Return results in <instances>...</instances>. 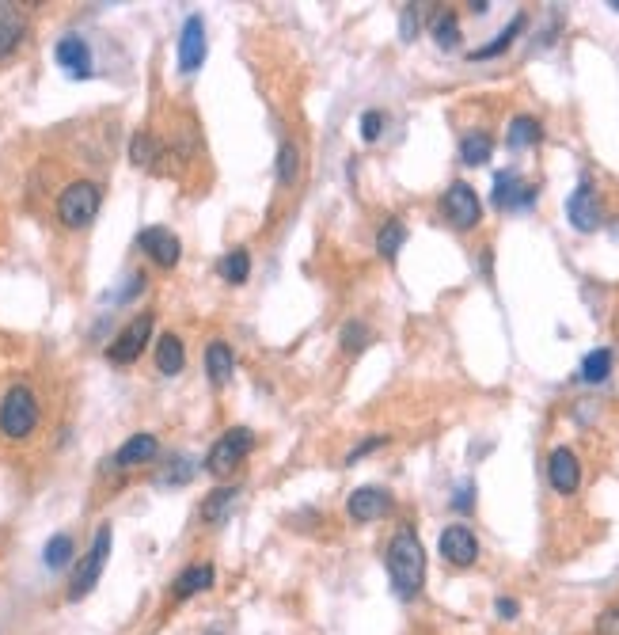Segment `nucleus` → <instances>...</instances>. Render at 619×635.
<instances>
[{
    "label": "nucleus",
    "mask_w": 619,
    "mask_h": 635,
    "mask_svg": "<svg viewBox=\"0 0 619 635\" xmlns=\"http://www.w3.org/2000/svg\"><path fill=\"white\" fill-rule=\"evenodd\" d=\"M388 578L403 601H414L426 586V548L414 529H399L388 544Z\"/></svg>",
    "instance_id": "f257e3e1"
},
{
    "label": "nucleus",
    "mask_w": 619,
    "mask_h": 635,
    "mask_svg": "<svg viewBox=\"0 0 619 635\" xmlns=\"http://www.w3.org/2000/svg\"><path fill=\"white\" fill-rule=\"evenodd\" d=\"M35 426H38L35 392L27 385H12L4 392V400H0V434L19 442V438H27Z\"/></svg>",
    "instance_id": "f03ea898"
},
{
    "label": "nucleus",
    "mask_w": 619,
    "mask_h": 635,
    "mask_svg": "<svg viewBox=\"0 0 619 635\" xmlns=\"http://www.w3.org/2000/svg\"><path fill=\"white\" fill-rule=\"evenodd\" d=\"M99 202H103V191L95 183H88V179H80V183H69L61 191L57 217H61L65 229H88L95 221V213H99Z\"/></svg>",
    "instance_id": "7ed1b4c3"
},
{
    "label": "nucleus",
    "mask_w": 619,
    "mask_h": 635,
    "mask_svg": "<svg viewBox=\"0 0 619 635\" xmlns=\"http://www.w3.org/2000/svg\"><path fill=\"white\" fill-rule=\"evenodd\" d=\"M251 449H255V434H251L247 426H232V430H225V434L213 442V449H209L206 472H213V476H232V468H240Z\"/></svg>",
    "instance_id": "20e7f679"
},
{
    "label": "nucleus",
    "mask_w": 619,
    "mask_h": 635,
    "mask_svg": "<svg viewBox=\"0 0 619 635\" xmlns=\"http://www.w3.org/2000/svg\"><path fill=\"white\" fill-rule=\"evenodd\" d=\"M107 556H111V525H99L88 556L80 559L73 582H69V601H80V597H88L95 586H99V575H103V567H107Z\"/></svg>",
    "instance_id": "39448f33"
},
{
    "label": "nucleus",
    "mask_w": 619,
    "mask_h": 635,
    "mask_svg": "<svg viewBox=\"0 0 619 635\" xmlns=\"http://www.w3.org/2000/svg\"><path fill=\"white\" fill-rule=\"evenodd\" d=\"M149 335H152V312H141V316H133L130 324L118 331V339L107 347V358H111L114 366H130V362L141 358V350L149 347Z\"/></svg>",
    "instance_id": "423d86ee"
},
{
    "label": "nucleus",
    "mask_w": 619,
    "mask_h": 635,
    "mask_svg": "<svg viewBox=\"0 0 619 635\" xmlns=\"http://www.w3.org/2000/svg\"><path fill=\"white\" fill-rule=\"evenodd\" d=\"M441 210L449 217L452 229L468 232L479 225V217H483V202H479V194L471 191L468 183H452L445 198H441Z\"/></svg>",
    "instance_id": "0eeeda50"
},
{
    "label": "nucleus",
    "mask_w": 619,
    "mask_h": 635,
    "mask_svg": "<svg viewBox=\"0 0 619 635\" xmlns=\"http://www.w3.org/2000/svg\"><path fill=\"white\" fill-rule=\"evenodd\" d=\"M566 217H570V225L578 232H597L601 229V202H597V191H593V183L582 179L574 194L566 198Z\"/></svg>",
    "instance_id": "6e6552de"
},
{
    "label": "nucleus",
    "mask_w": 619,
    "mask_h": 635,
    "mask_svg": "<svg viewBox=\"0 0 619 635\" xmlns=\"http://www.w3.org/2000/svg\"><path fill=\"white\" fill-rule=\"evenodd\" d=\"M137 248L145 251L156 267H175V263H179V255H183L179 236H175L171 229H160V225L137 232Z\"/></svg>",
    "instance_id": "1a4fd4ad"
},
{
    "label": "nucleus",
    "mask_w": 619,
    "mask_h": 635,
    "mask_svg": "<svg viewBox=\"0 0 619 635\" xmlns=\"http://www.w3.org/2000/svg\"><path fill=\"white\" fill-rule=\"evenodd\" d=\"M202 61H206V23L202 16H190L179 35V73L194 77L202 69Z\"/></svg>",
    "instance_id": "9d476101"
},
{
    "label": "nucleus",
    "mask_w": 619,
    "mask_h": 635,
    "mask_svg": "<svg viewBox=\"0 0 619 635\" xmlns=\"http://www.w3.org/2000/svg\"><path fill=\"white\" fill-rule=\"evenodd\" d=\"M547 480H551V487H555L559 495H574V491L582 487V464L574 457V449H566V445L551 449V457H547Z\"/></svg>",
    "instance_id": "9b49d317"
},
{
    "label": "nucleus",
    "mask_w": 619,
    "mask_h": 635,
    "mask_svg": "<svg viewBox=\"0 0 619 635\" xmlns=\"http://www.w3.org/2000/svg\"><path fill=\"white\" fill-rule=\"evenodd\" d=\"M494 206L498 210H525V206H532L536 202V187L532 183H525L517 172H498L494 175Z\"/></svg>",
    "instance_id": "f8f14e48"
},
{
    "label": "nucleus",
    "mask_w": 619,
    "mask_h": 635,
    "mask_svg": "<svg viewBox=\"0 0 619 635\" xmlns=\"http://www.w3.org/2000/svg\"><path fill=\"white\" fill-rule=\"evenodd\" d=\"M437 544H441V556L449 559L452 567H471L479 559V540H475L468 525H449Z\"/></svg>",
    "instance_id": "ddd939ff"
},
{
    "label": "nucleus",
    "mask_w": 619,
    "mask_h": 635,
    "mask_svg": "<svg viewBox=\"0 0 619 635\" xmlns=\"http://www.w3.org/2000/svg\"><path fill=\"white\" fill-rule=\"evenodd\" d=\"M346 510L354 521H380L392 514V495L384 487H357L346 499Z\"/></svg>",
    "instance_id": "4468645a"
},
{
    "label": "nucleus",
    "mask_w": 619,
    "mask_h": 635,
    "mask_svg": "<svg viewBox=\"0 0 619 635\" xmlns=\"http://www.w3.org/2000/svg\"><path fill=\"white\" fill-rule=\"evenodd\" d=\"M57 65L76 80L92 77V50H88V42L76 39V35H65V39L57 42Z\"/></svg>",
    "instance_id": "2eb2a0df"
},
{
    "label": "nucleus",
    "mask_w": 619,
    "mask_h": 635,
    "mask_svg": "<svg viewBox=\"0 0 619 635\" xmlns=\"http://www.w3.org/2000/svg\"><path fill=\"white\" fill-rule=\"evenodd\" d=\"M23 35H27V16H23V8L0 0V58H8L19 42H23Z\"/></svg>",
    "instance_id": "dca6fc26"
},
{
    "label": "nucleus",
    "mask_w": 619,
    "mask_h": 635,
    "mask_svg": "<svg viewBox=\"0 0 619 635\" xmlns=\"http://www.w3.org/2000/svg\"><path fill=\"white\" fill-rule=\"evenodd\" d=\"M206 373H209V381L217 388H225L228 381H232V373H236V358H232V347L228 343H209L206 347Z\"/></svg>",
    "instance_id": "f3484780"
},
{
    "label": "nucleus",
    "mask_w": 619,
    "mask_h": 635,
    "mask_svg": "<svg viewBox=\"0 0 619 635\" xmlns=\"http://www.w3.org/2000/svg\"><path fill=\"white\" fill-rule=\"evenodd\" d=\"M187 366V350H183V339L179 335H160V343H156V369L164 373V377H175V373H183Z\"/></svg>",
    "instance_id": "a211bd4d"
},
{
    "label": "nucleus",
    "mask_w": 619,
    "mask_h": 635,
    "mask_svg": "<svg viewBox=\"0 0 619 635\" xmlns=\"http://www.w3.org/2000/svg\"><path fill=\"white\" fill-rule=\"evenodd\" d=\"M156 453H160V442H156L152 434H133L130 442L114 453V464H118V468H133V464L152 461Z\"/></svg>",
    "instance_id": "6ab92c4d"
},
{
    "label": "nucleus",
    "mask_w": 619,
    "mask_h": 635,
    "mask_svg": "<svg viewBox=\"0 0 619 635\" xmlns=\"http://www.w3.org/2000/svg\"><path fill=\"white\" fill-rule=\"evenodd\" d=\"M209 586H213V567L209 563H194V567H187L183 575L175 578V597L179 601H187V597H194V594H206Z\"/></svg>",
    "instance_id": "aec40b11"
},
{
    "label": "nucleus",
    "mask_w": 619,
    "mask_h": 635,
    "mask_svg": "<svg viewBox=\"0 0 619 635\" xmlns=\"http://www.w3.org/2000/svg\"><path fill=\"white\" fill-rule=\"evenodd\" d=\"M236 487H217V491H209L206 499H202V521L206 525H221V521L232 514V506H236Z\"/></svg>",
    "instance_id": "412c9836"
},
{
    "label": "nucleus",
    "mask_w": 619,
    "mask_h": 635,
    "mask_svg": "<svg viewBox=\"0 0 619 635\" xmlns=\"http://www.w3.org/2000/svg\"><path fill=\"white\" fill-rule=\"evenodd\" d=\"M490 153H494V141H490V134H483V130H468V134L460 137V160H464L468 168H483L490 160Z\"/></svg>",
    "instance_id": "4be33fe9"
},
{
    "label": "nucleus",
    "mask_w": 619,
    "mask_h": 635,
    "mask_svg": "<svg viewBox=\"0 0 619 635\" xmlns=\"http://www.w3.org/2000/svg\"><path fill=\"white\" fill-rule=\"evenodd\" d=\"M540 137H544V126L532 115H517L509 122V149H532V145H540Z\"/></svg>",
    "instance_id": "5701e85b"
},
{
    "label": "nucleus",
    "mask_w": 619,
    "mask_h": 635,
    "mask_svg": "<svg viewBox=\"0 0 619 635\" xmlns=\"http://www.w3.org/2000/svg\"><path fill=\"white\" fill-rule=\"evenodd\" d=\"M403 244H407V225H403L399 217L384 221V225H380V232H376V251H380L384 259H395Z\"/></svg>",
    "instance_id": "b1692460"
},
{
    "label": "nucleus",
    "mask_w": 619,
    "mask_h": 635,
    "mask_svg": "<svg viewBox=\"0 0 619 635\" xmlns=\"http://www.w3.org/2000/svg\"><path fill=\"white\" fill-rule=\"evenodd\" d=\"M525 31V16H513V23H509L506 31L498 35L494 42H487V46H479V50H471V61H487V58H498V54H506L509 46H513V39Z\"/></svg>",
    "instance_id": "393cba45"
},
{
    "label": "nucleus",
    "mask_w": 619,
    "mask_h": 635,
    "mask_svg": "<svg viewBox=\"0 0 619 635\" xmlns=\"http://www.w3.org/2000/svg\"><path fill=\"white\" fill-rule=\"evenodd\" d=\"M217 270H221V278H225V282H232V286H244L247 278H251V255H247L244 248L228 251L225 259L217 263Z\"/></svg>",
    "instance_id": "a878e982"
},
{
    "label": "nucleus",
    "mask_w": 619,
    "mask_h": 635,
    "mask_svg": "<svg viewBox=\"0 0 619 635\" xmlns=\"http://www.w3.org/2000/svg\"><path fill=\"white\" fill-rule=\"evenodd\" d=\"M301 179V145L297 141H285L278 149V183L282 187H293Z\"/></svg>",
    "instance_id": "bb28decb"
},
{
    "label": "nucleus",
    "mask_w": 619,
    "mask_h": 635,
    "mask_svg": "<svg viewBox=\"0 0 619 635\" xmlns=\"http://www.w3.org/2000/svg\"><path fill=\"white\" fill-rule=\"evenodd\" d=\"M69 559H73V537H69V533H57V537L46 540V548H42V563H46L50 571L69 567Z\"/></svg>",
    "instance_id": "cd10ccee"
},
{
    "label": "nucleus",
    "mask_w": 619,
    "mask_h": 635,
    "mask_svg": "<svg viewBox=\"0 0 619 635\" xmlns=\"http://www.w3.org/2000/svg\"><path fill=\"white\" fill-rule=\"evenodd\" d=\"M608 373H612V350H589L582 362V381L601 385V381H608Z\"/></svg>",
    "instance_id": "c85d7f7f"
},
{
    "label": "nucleus",
    "mask_w": 619,
    "mask_h": 635,
    "mask_svg": "<svg viewBox=\"0 0 619 635\" xmlns=\"http://www.w3.org/2000/svg\"><path fill=\"white\" fill-rule=\"evenodd\" d=\"M130 160L137 164V168H152V164L160 160V141H156L152 134H133Z\"/></svg>",
    "instance_id": "c756f323"
},
{
    "label": "nucleus",
    "mask_w": 619,
    "mask_h": 635,
    "mask_svg": "<svg viewBox=\"0 0 619 635\" xmlns=\"http://www.w3.org/2000/svg\"><path fill=\"white\" fill-rule=\"evenodd\" d=\"M433 39H437L441 50H456V46H460V23H456L452 12H441V16L433 20Z\"/></svg>",
    "instance_id": "7c9ffc66"
},
{
    "label": "nucleus",
    "mask_w": 619,
    "mask_h": 635,
    "mask_svg": "<svg viewBox=\"0 0 619 635\" xmlns=\"http://www.w3.org/2000/svg\"><path fill=\"white\" fill-rule=\"evenodd\" d=\"M369 339H373V331L365 328L361 320H354V324H346V328H342V350H346V354L365 350V343H369Z\"/></svg>",
    "instance_id": "2f4dec72"
},
{
    "label": "nucleus",
    "mask_w": 619,
    "mask_h": 635,
    "mask_svg": "<svg viewBox=\"0 0 619 635\" xmlns=\"http://www.w3.org/2000/svg\"><path fill=\"white\" fill-rule=\"evenodd\" d=\"M418 23H422V4H407V8L399 12V39L403 42L418 39Z\"/></svg>",
    "instance_id": "473e14b6"
},
{
    "label": "nucleus",
    "mask_w": 619,
    "mask_h": 635,
    "mask_svg": "<svg viewBox=\"0 0 619 635\" xmlns=\"http://www.w3.org/2000/svg\"><path fill=\"white\" fill-rule=\"evenodd\" d=\"M190 476H194V461H190V457H175V461L168 464V472H164V476H160V483H164V487H179V483H187Z\"/></svg>",
    "instance_id": "72a5a7b5"
},
{
    "label": "nucleus",
    "mask_w": 619,
    "mask_h": 635,
    "mask_svg": "<svg viewBox=\"0 0 619 635\" xmlns=\"http://www.w3.org/2000/svg\"><path fill=\"white\" fill-rule=\"evenodd\" d=\"M380 130H384V115H380V111H365V115H361V137H365V141H376Z\"/></svg>",
    "instance_id": "f704fd0d"
},
{
    "label": "nucleus",
    "mask_w": 619,
    "mask_h": 635,
    "mask_svg": "<svg viewBox=\"0 0 619 635\" xmlns=\"http://www.w3.org/2000/svg\"><path fill=\"white\" fill-rule=\"evenodd\" d=\"M380 445H388V438H384V434H373V438H365L361 445H354V449H350V457H346V464H357L361 457H369L373 449H380Z\"/></svg>",
    "instance_id": "c9c22d12"
},
{
    "label": "nucleus",
    "mask_w": 619,
    "mask_h": 635,
    "mask_svg": "<svg viewBox=\"0 0 619 635\" xmlns=\"http://www.w3.org/2000/svg\"><path fill=\"white\" fill-rule=\"evenodd\" d=\"M452 506H456V510H460V514H468L471 506H475V483H460V487H456V495H452Z\"/></svg>",
    "instance_id": "e433bc0d"
},
{
    "label": "nucleus",
    "mask_w": 619,
    "mask_h": 635,
    "mask_svg": "<svg viewBox=\"0 0 619 635\" xmlns=\"http://www.w3.org/2000/svg\"><path fill=\"white\" fill-rule=\"evenodd\" d=\"M597 635H619V609L597 616Z\"/></svg>",
    "instance_id": "4c0bfd02"
},
{
    "label": "nucleus",
    "mask_w": 619,
    "mask_h": 635,
    "mask_svg": "<svg viewBox=\"0 0 619 635\" xmlns=\"http://www.w3.org/2000/svg\"><path fill=\"white\" fill-rule=\"evenodd\" d=\"M494 613L502 616V620H513V616L521 613V605H517L513 597H498V601H494Z\"/></svg>",
    "instance_id": "58836bf2"
},
{
    "label": "nucleus",
    "mask_w": 619,
    "mask_h": 635,
    "mask_svg": "<svg viewBox=\"0 0 619 635\" xmlns=\"http://www.w3.org/2000/svg\"><path fill=\"white\" fill-rule=\"evenodd\" d=\"M608 8H612V12H619V0H612V4H608Z\"/></svg>",
    "instance_id": "ea45409f"
}]
</instances>
